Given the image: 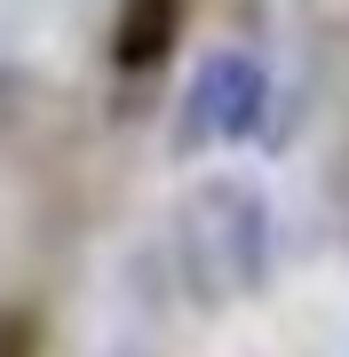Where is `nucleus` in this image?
<instances>
[{
  "label": "nucleus",
  "mask_w": 349,
  "mask_h": 357,
  "mask_svg": "<svg viewBox=\"0 0 349 357\" xmlns=\"http://www.w3.org/2000/svg\"><path fill=\"white\" fill-rule=\"evenodd\" d=\"M175 255H183V278L207 310L246 302L270 278V206H262V191L238 175L191 183V199L175 215Z\"/></svg>",
  "instance_id": "f257e3e1"
},
{
  "label": "nucleus",
  "mask_w": 349,
  "mask_h": 357,
  "mask_svg": "<svg viewBox=\"0 0 349 357\" xmlns=\"http://www.w3.org/2000/svg\"><path fill=\"white\" fill-rule=\"evenodd\" d=\"M262 112H270V72H262V56L246 48H222L199 64V79L183 88V128L175 143L183 151H199V143H238L262 128Z\"/></svg>",
  "instance_id": "f03ea898"
},
{
  "label": "nucleus",
  "mask_w": 349,
  "mask_h": 357,
  "mask_svg": "<svg viewBox=\"0 0 349 357\" xmlns=\"http://www.w3.org/2000/svg\"><path fill=\"white\" fill-rule=\"evenodd\" d=\"M183 40V0H119L111 16V64L119 72H159Z\"/></svg>",
  "instance_id": "7ed1b4c3"
},
{
  "label": "nucleus",
  "mask_w": 349,
  "mask_h": 357,
  "mask_svg": "<svg viewBox=\"0 0 349 357\" xmlns=\"http://www.w3.org/2000/svg\"><path fill=\"white\" fill-rule=\"evenodd\" d=\"M0 357H32V318L0 310Z\"/></svg>",
  "instance_id": "20e7f679"
}]
</instances>
